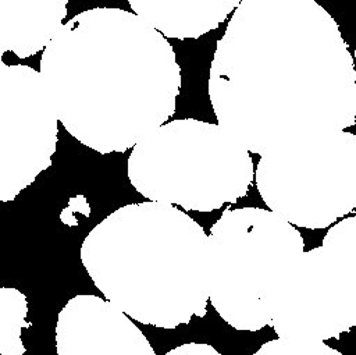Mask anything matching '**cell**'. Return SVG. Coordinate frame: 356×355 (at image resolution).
<instances>
[{
  "instance_id": "6da1fadb",
  "label": "cell",
  "mask_w": 356,
  "mask_h": 355,
  "mask_svg": "<svg viewBox=\"0 0 356 355\" xmlns=\"http://www.w3.org/2000/svg\"><path fill=\"white\" fill-rule=\"evenodd\" d=\"M207 89L218 124L257 155L356 121L355 57L316 0H242Z\"/></svg>"
},
{
  "instance_id": "7a4b0ae2",
  "label": "cell",
  "mask_w": 356,
  "mask_h": 355,
  "mask_svg": "<svg viewBox=\"0 0 356 355\" xmlns=\"http://www.w3.org/2000/svg\"><path fill=\"white\" fill-rule=\"evenodd\" d=\"M39 72L67 132L102 155L125 152L161 127L181 89L167 38L113 7L68 19L43 50Z\"/></svg>"
},
{
  "instance_id": "3957f363",
  "label": "cell",
  "mask_w": 356,
  "mask_h": 355,
  "mask_svg": "<svg viewBox=\"0 0 356 355\" xmlns=\"http://www.w3.org/2000/svg\"><path fill=\"white\" fill-rule=\"evenodd\" d=\"M79 255L104 298L139 323L175 329L206 315L209 235L174 205L118 207L89 231Z\"/></svg>"
},
{
  "instance_id": "277c9868",
  "label": "cell",
  "mask_w": 356,
  "mask_h": 355,
  "mask_svg": "<svg viewBox=\"0 0 356 355\" xmlns=\"http://www.w3.org/2000/svg\"><path fill=\"white\" fill-rule=\"evenodd\" d=\"M127 174L149 200L211 212L248 194L254 164L250 152L220 124L181 118L132 148Z\"/></svg>"
},
{
  "instance_id": "5b68a950",
  "label": "cell",
  "mask_w": 356,
  "mask_h": 355,
  "mask_svg": "<svg viewBox=\"0 0 356 355\" xmlns=\"http://www.w3.org/2000/svg\"><path fill=\"white\" fill-rule=\"evenodd\" d=\"M303 252L300 231L280 214L227 209L209 234V301L236 330L270 326L275 297Z\"/></svg>"
},
{
  "instance_id": "8992f818",
  "label": "cell",
  "mask_w": 356,
  "mask_h": 355,
  "mask_svg": "<svg viewBox=\"0 0 356 355\" xmlns=\"http://www.w3.org/2000/svg\"><path fill=\"white\" fill-rule=\"evenodd\" d=\"M267 207L303 228H325L356 209V134L302 138L263 155L254 171Z\"/></svg>"
},
{
  "instance_id": "52a82bcc",
  "label": "cell",
  "mask_w": 356,
  "mask_h": 355,
  "mask_svg": "<svg viewBox=\"0 0 356 355\" xmlns=\"http://www.w3.org/2000/svg\"><path fill=\"white\" fill-rule=\"evenodd\" d=\"M280 338L325 341L356 327V216L332 224L281 285L270 324Z\"/></svg>"
},
{
  "instance_id": "ba28073f",
  "label": "cell",
  "mask_w": 356,
  "mask_h": 355,
  "mask_svg": "<svg viewBox=\"0 0 356 355\" xmlns=\"http://www.w3.org/2000/svg\"><path fill=\"white\" fill-rule=\"evenodd\" d=\"M58 114L39 71L0 64V200H13L51 164Z\"/></svg>"
},
{
  "instance_id": "9c48e42d",
  "label": "cell",
  "mask_w": 356,
  "mask_h": 355,
  "mask_svg": "<svg viewBox=\"0 0 356 355\" xmlns=\"http://www.w3.org/2000/svg\"><path fill=\"white\" fill-rule=\"evenodd\" d=\"M57 355H156L132 317L92 294L67 301L56 323Z\"/></svg>"
},
{
  "instance_id": "30bf717a",
  "label": "cell",
  "mask_w": 356,
  "mask_h": 355,
  "mask_svg": "<svg viewBox=\"0 0 356 355\" xmlns=\"http://www.w3.org/2000/svg\"><path fill=\"white\" fill-rule=\"evenodd\" d=\"M68 0H0V53L26 58L61 29Z\"/></svg>"
},
{
  "instance_id": "8fae6325",
  "label": "cell",
  "mask_w": 356,
  "mask_h": 355,
  "mask_svg": "<svg viewBox=\"0 0 356 355\" xmlns=\"http://www.w3.org/2000/svg\"><path fill=\"white\" fill-rule=\"evenodd\" d=\"M242 0H128L131 10L167 38L196 39L216 29Z\"/></svg>"
},
{
  "instance_id": "7c38bea8",
  "label": "cell",
  "mask_w": 356,
  "mask_h": 355,
  "mask_svg": "<svg viewBox=\"0 0 356 355\" xmlns=\"http://www.w3.org/2000/svg\"><path fill=\"white\" fill-rule=\"evenodd\" d=\"M28 302L25 295L17 288L3 287L0 290V354L22 355L25 347L22 344L21 331L29 327L26 322Z\"/></svg>"
},
{
  "instance_id": "4fadbf2b",
  "label": "cell",
  "mask_w": 356,
  "mask_h": 355,
  "mask_svg": "<svg viewBox=\"0 0 356 355\" xmlns=\"http://www.w3.org/2000/svg\"><path fill=\"white\" fill-rule=\"evenodd\" d=\"M253 355H343L324 341L275 338L264 342Z\"/></svg>"
},
{
  "instance_id": "5bb4252c",
  "label": "cell",
  "mask_w": 356,
  "mask_h": 355,
  "mask_svg": "<svg viewBox=\"0 0 356 355\" xmlns=\"http://www.w3.org/2000/svg\"><path fill=\"white\" fill-rule=\"evenodd\" d=\"M164 355H222L213 345L203 342H188L170 349Z\"/></svg>"
},
{
  "instance_id": "9a60e30c",
  "label": "cell",
  "mask_w": 356,
  "mask_h": 355,
  "mask_svg": "<svg viewBox=\"0 0 356 355\" xmlns=\"http://www.w3.org/2000/svg\"><path fill=\"white\" fill-rule=\"evenodd\" d=\"M353 57H355V64H356V49H355V56Z\"/></svg>"
}]
</instances>
